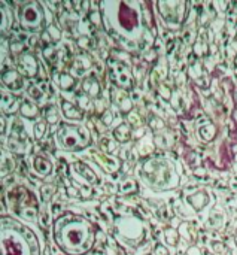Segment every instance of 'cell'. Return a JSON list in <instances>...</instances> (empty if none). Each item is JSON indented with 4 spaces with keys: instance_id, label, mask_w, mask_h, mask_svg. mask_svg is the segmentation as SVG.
I'll list each match as a JSON object with an SVG mask.
<instances>
[{
    "instance_id": "obj_3",
    "label": "cell",
    "mask_w": 237,
    "mask_h": 255,
    "mask_svg": "<svg viewBox=\"0 0 237 255\" xmlns=\"http://www.w3.org/2000/svg\"><path fill=\"white\" fill-rule=\"evenodd\" d=\"M0 255H40L37 236L15 218L1 217Z\"/></svg>"
},
{
    "instance_id": "obj_5",
    "label": "cell",
    "mask_w": 237,
    "mask_h": 255,
    "mask_svg": "<svg viewBox=\"0 0 237 255\" xmlns=\"http://www.w3.org/2000/svg\"><path fill=\"white\" fill-rule=\"evenodd\" d=\"M55 142L57 146L64 151H81L90 145L91 134L82 126L63 124L55 133Z\"/></svg>"
},
{
    "instance_id": "obj_2",
    "label": "cell",
    "mask_w": 237,
    "mask_h": 255,
    "mask_svg": "<svg viewBox=\"0 0 237 255\" xmlns=\"http://www.w3.org/2000/svg\"><path fill=\"white\" fill-rule=\"evenodd\" d=\"M54 239L63 253L84 255L91 250L94 244V227L82 215L67 212L55 220Z\"/></svg>"
},
{
    "instance_id": "obj_7",
    "label": "cell",
    "mask_w": 237,
    "mask_h": 255,
    "mask_svg": "<svg viewBox=\"0 0 237 255\" xmlns=\"http://www.w3.org/2000/svg\"><path fill=\"white\" fill-rule=\"evenodd\" d=\"M157 6L160 7V13H161V16H163L167 27H170V28L181 27L185 13H175V12L176 10L179 12V10L185 9V6H187L185 1H166V3L160 1Z\"/></svg>"
},
{
    "instance_id": "obj_8",
    "label": "cell",
    "mask_w": 237,
    "mask_h": 255,
    "mask_svg": "<svg viewBox=\"0 0 237 255\" xmlns=\"http://www.w3.org/2000/svg\"><path fill=\"white\" fill-rule=\"evenodd\" d=\"M19 70L22 75L25 76H34L36 72H37V63H36V58H33L31 55H24L21 57L19 60Z\"/></svg>"
},
{
    "instance_id": "obj_4",
    "label": "cell",
    "mask_w": 237,
    "mask_h": 255,
    "mask_svg": "<svg viewBox=\"0 0 237 255\" xmlns=\"http://www.w3.org/2000/svg\"><path fill=\"white\" fill-rule=\"evenodd\" d=\"M137 173L146 184L160 190L172 188L179 182L175 167L163 158H154L142 163L137 169Z\"/></svg>"
},
{
    "instance_id": "obj_1",
    "label": "cell",
    "mask_w": 237,
    "mask_h": 255,
    "mask_svg": "<svg viewBox=\"0 0 237 255\" xmlns=\"http://www.w3.org/2000/svg\"><path fill=\"white\" fill-rule=\"evenodd\" d=\"M103 18L109 28L122 40L131 45L143 42V24L140 13V3L137 1H103Z\"/></svg>"
},
{
    "instance_id": "obj_6",
    "label": "cell",
    "mask_w": 237,
    "mask_h": 255,
    "mask_svg": "<svg viewBox=\"0 0 237 255\" xmlns=\"http://www.w3.org/2000/svg\"><path fill=\"white\" fill-rule=\"evenodd\" d=\"M19 24L27 31H39L45 27V10L39 1L30 0L19 7Z\"/></svg>"
}]
</instances>
